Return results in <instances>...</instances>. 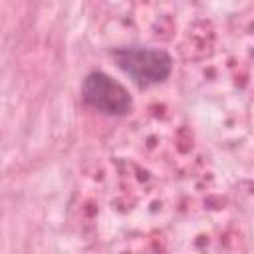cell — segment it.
Segmentation results:
<instances>
[{
  "label": "cell",
  "mask_w": 254,
  "mask_h": 254,
  "mask_svg": "<svg viewBox=\"0 0 254 254\" xmlns=\"http://www.w3.org/2000/svg\"><path fill=\"white\" fill-rule=\"evenodd\" d=\"M113 60L141 85L159 83L171 73V56L159 48H119Z\"/></svg>",
  "instance_id": "obj_1"
},
{
  "label": "cell",
  "mask_w": 254,
  "mask_h": 254,
  "mask_svg": "<svg viewBox=\"0 0 254 254\" xmlns=\"http://www.w3.org/2000/svg\"><path fill=\"white\" fill-rule=\"evenodd\" d=\"M81 95L91 107L109 115H123L131 105L127 89L101 71L89 73L85 77L81 85Z\"/></svg>",
  "instance_id": "obj_2"
}]
</instances>
